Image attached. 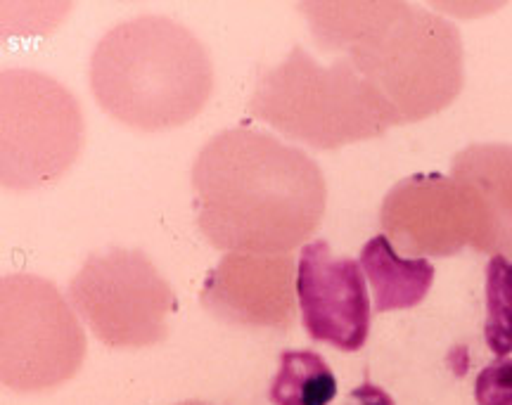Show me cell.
<instances>
[{"instance_id":"6da1fadb","label":"cell","mask_w":512,"mask_h":405,"mask_svg":"<svg viewBox=\"0 0 512 405\" xmlns=\"http://www.w3.org/2000/svg\"><path fill=\"white\" fill-rule=\"evenodd\" d=\"M202 235L228 254H290L316 233L328 204L320 166L254 128H228L192 166Z\"/></svg>"},{"instance_id":"7a4b0ae2","label":"cell","mask_w":512,"mask_h":405,"mask_svg":"<svg viewBox=\"0 0 512 405\" xmlns=\"http://www.w3.org/2000/svg\"><path fill=\"white\" fill-rule=\"evenodd\" d=\"M313 36L337 50L399 112L401 124L451 105L463 88V41L444 17L408 3H304Z\"/></svg>"},{"instance_id":"3957f363","label":"cell","mask_w":512,"mask_h":405,"mask_svg":"<svg viewBox=\"0 0 512 405\" xmlns=\"http://www.w3.org/2000/svg\"><path fill=\"white\" fill-rule=\"evenodd\" d=\"M91 90L121 124L164 131L202 112L214 90V67L188 27L162 15H143L112 27L95 45Z\"/></svg>"},{"instance_id":"277c9868","label":"cell","mask_w":512,"mask_h":405,"mask_svg":"<svg viewBox=\"0 0 512 405\" xmlns=\"http://www.w3.org/2000/svg\"><path fill=\"white\" fill-rule=\"evenodd\" d=\"M249 112L318 150L380 138L401 124L399 112L347 57L323 67L299 45L256 81Z\"/></svg>"},{"instance_id":"5b68a950","label":"cell","mask_w":512,"mask_h":405,"mask_svg":"<svg viewBox=\"0 0 512 405\" xmlns=\"http://www.w3.org/2000/svg\"><path fill=\"white\" fill-rule=\"evenodd\" d=\"M83 112L53 76L34 69L0 74V180L10 190L53 185L79 157Z\"/></svg>"},{"instance_id":"8992f818","label":"cell","mask_w":512,"mask_h":405,"mask_svg":"<svg viewBox=\"0 0 512 405\" xmlns=\"http://www.w3.org/2000/svg\"><path fill=\"white\" fill-rule=\"evenodd\" d=\"M86 356V337L53 282L5 275L0 282V375L10 389L43 391L67 382Z\"/></svg>"},{"instance_id":"52a82bcc","label":"cell","mask_w":512,"mask_h":405,"mask_svg":"<svg viewBox=\"0 0 512 405\" xmlns=\"http://www.w3.org/2000/svg\"><path fill=\"white\" fill-rule=\"evenodd\" d=\"M69 299L100 342L136 349L166 337L174 289L143 252L112 249L88 256L69 285Z\"/></svg>"},{"instance_id":"ba28073f","label":"cell","mask_w":512,"mask_h":405,"mask_svg":"<svg viewBox=\"0 0 512 405\" xmlns=\"http://www.w3.org/2000/svg\"><path fill=\"white\" fill-rule=\"evenodd\" d=\"M380 223L382 233L413 259L453 256L465 247L496 254L489 207L470 183L453 176L403 178L384 197Z\"/></svg>"},{"instance_id":"9c48e42d","label":"cell","mask_w":512,"mask_h":405,"mask_svg":"<svg viewBox=\"0 0 512 405\" xmlns=\"http://www.w3.org/2000/svg\"><path fill=\"white\" fill-rule=\"evenodd\" d=\"M297 299L306 332L316 342L358 351L370 332V301L363 268L349 256H335L325 240L302 247Z\"/></svg>"},{"instance_id":"30bf717a","label":"cell","mask_w":512,"mask_h":405,"mask_svg":"<svg viewBox=\"0 0 512 405\" xmlns=\"http://www.w3.org/2000/svg\"><path fill=\"white\" fill-rule=\"evenodd\" d=\"M297 270L290 254H226L204 282L202 304L235 325H290Z\"/></svg>"},{"instance_id":"8fae6325","label":"cell","mask_w":512,"mask_h":405,"mask_svg":"<svg viewBox=\"0 0 512 405\" xmlns=\"http://www.w3.org/2000/svg\"><path fill=\"white\" fill-rule=\"evenodd\" d=\"M451 176L475 188L494 218L496 254H512V145L477 143L460 150Z\"/></svg>"},{"instance_id":"7c38bea8","label":"cell","mask_w":512,"mask_h":405,"mask_svg":"<svg viewBox=\"0 0 512 405\" xmlns=\"http://www.w3.org/2000/svg\"><path fill=\"white\" fill-rule=\"evenodd\" d=\"M361 268L373 285L377 313L418 306L434 282L430 261L399 256L384 233L366 242L361 252Z\"/></svg>"},{"instance_id":"4fadbf2b","label":"cell","mask_w":512,"mask_h":405,"mask_svg":"<svg viewBox=\"0 0 512 405\" xmlns=\"http://www.w3.org/2000/svg\"><path fill=\"white\" fill-rule=\"evenodd\" d=\"M337 396V377L323 356L313 351H287L273 379L275 405H330Z\"/></svg>"},{"instance_id":"5bb4252c","label":"cell","mask_w":512,"mask_h":405,"mask_svg":"<svg viewBox=\"0 0 512 405\" xmlns=\"http://www.w3.org/2000/svg\"><path fill=\"white\" fill-rule=\"evenodd\" d=\"M484 337L496 356L512 353V261L494 254L486 266V325Z\"/></svg>"},{"instance_id":"9a60e30c","label":"cell","mask_w":512,"mask_h":405,"mask_svg":"<svg viewBox=\"0 0 512 405\" xmlns=\"http://www.w3.org/2000/svg\"><path fill=\"white\" fill-rule=\"evenodd\" d=\"M475 398L479 405H512V358L496 360L479 372Z\"/></svg>"},{"instance_id":"2e32d148","label":"cell","mask_w":512,"mask_h":405,"mask_svg":"<svg viewBox=\"0 0 512 405\" xmlns=\"http://www.w3.org/2000/svg\"><path fill=\"white\" fill-rule=\"evenodd\" d=\"M347 405H394V401L387 391H382L380 387H375V384L366 382L358 389L351 391Z\"/></svg>"},{"instance_id":"e0dca14e","label":"cell","mask_w":512,"mask_h":405,"mask_svg":"<svg viewBox=\"0 0 512 405\" xmlns=\"http://www.w3.org/2000/svg\"><path fill=\"white\" fill-rule=\"evenodd\" d=\"M181 405H207V403H181Z\"/></svg>"}]
</instances>
